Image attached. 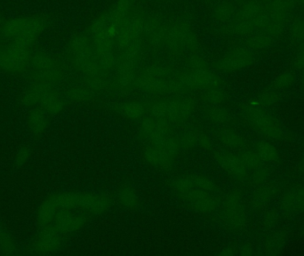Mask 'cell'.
<instances>
[{"label":"cell","instance_id":"cell-8","mask_svg":"<svg viewBox=\"0 0 304 256\" xmlns=\"http://www.w3.org/2000/svg\"><path fill=\"white\" fill-rule=\"evenodd\" d=\"M128 11L129 0H119L115 8L114 14L112 15L115 26L118 29V31L121 29L125 24V19H126V16L128 14Z\"/></svg>","mask_w":304,"mask_h":256},{"label":"cell","instance_id":"cell-15","mask_svg":"<svg viewBox=\"0 0 304 256\" xmlns=\"http://www.w3.org/2000/svg\"><path fill=\"white\" fill-rule=\"evenodd\" d=\"M167 103H158V104L155 105L153 107V115L156 117V118H162L164 116L167 115Z\"/></svg>","mask_w":304,"mask_h":256},{"label":"cell","instance_id":"cell-11","mask_svg":"<svg viewBox=\"0 0 304 256\" xmlns=\"http://www.w3.org/2000/svg\"><path fill=\"white\" fill-rule=\"evenodd\" d=\"M56 211H57V207L52 204L51 200H48L40 206L39 212H38L39 220L44 223L52 222L56 214Z\"/></svg>","mask_w":304,"mask_h":256},{"label":"cell","instance_id":"cell-2","mask_svg":"<svg viewBox=\"0 0 304 256\" xmlns=\"http://www.w3.org/2000/svg\"><path fill=\"white\" fill-rule=\"evenodd\" d=\"M24 101L27 104H39L51 114L59 113L63 108L62 100L45 84L32 85L25 93Z\"/></svg>","mask_w":304,"mask_h":256},{"label":"cell","instance_id":"cell-13","mask_svg":"<svg viewBox=\"0 0 304 256\" xmlns=\"http://www.w3.org/2000/svg\"><path fill=\"white\" fill-rule=\"evenodd\" d=\"M140 85L145 89L150 91L160 90L161 83L157 78H152L151 77H146L140 79Z\"/></svg>","mask_w":304,"mask_h":256},{"label":"cell","instance_id":"cell-17","mask_svg":"<svg viewBox=\"0 0 304 256\" xmlns=\"http://www.w3.org/2000/svg\"><path fill=\"white\" fill-rule=\"evenodd\" d=\"M133 79V73H124V74H120V83L121 85L126 86V85H128L132 80Z\"/></svg>","mask_w":304,"mask_h":256},{"label":"cell","instance_id":"cell-16","mask_svg":"<svg viewBox=\"0 0 304 256\" xmlns=\"http://www.w3.org/2000/svg\"><path fill=\"white\" fill-rule=\"evenodd\" d=\"M138 52V46L136 44H130L128 45V48L126 52L127 59H133V57L136 55Z\"/></svg>","mask_w":304,"mask_h":256},{"label":"cell","instance_id":"cell-12","mask_svg":"<svg viewBox=\"0 0 304 256\" xmlns=\"http://www.w3.org/2000/svg\"><path fill=\"white\" fill-rule=\"evenodd\" d=\"M123 112L128 118L137 119L143 115V107L139 103H129L124 107Z\"/></svg>","mask_w":304,"mask_h":256},{"label":"cell","instance_id":"cell-6","mask_svg":"<svg viewBox=\"0 0 304 256\" xmlns=\"http://www.w3.org/2000/svg\"><path fill=\"white\" fill-rule=\"evenodd\" d=\"M84 220L69 213H62L58 215L54 221V230L62 232H72L83 225Z\"/></svg>","mask_w":304,"mask_h":256},{"label":"cell","instance_id":"cell-20","mask_svg":"<svg viewBox=\"0 0 304 256\" xmlns=\"http://www.w3.org/2000/svg\"><path fill=\"white\" fill-rule=\"evenodd\" d=\"M0 17H1V14H0Z\"/></svg>","mask_w":304,"mask_h":256},{"label":"cell","instance_id":"cell-1","mask_svg":"<svg viewBox=\"0 0 304 256\" xmlns=\"http://www.w3.org/2000/svg\"><path fill=\"white\" fill-rule=\"evenodd\" d=\"M46 25V20L42 16H21L5 21L0 31L4 38L30 48L45 30Z\"/></svg>","mask_w":304,"mask_h":256},{"label":"cell","instance_id":"cell-3","mask_svg":"<svg viewBox=\"0 0 304 256\" xmlns=\"http://www.w3.org/2000/svg\"><path fill=\"white\" fill-rule=\"evenodd\" d=\"M30 60L29 48L18 43H10L0 52V69L14 72L22 70Z\"/></svg>","mask_w":304,"mask_h":256},{"label":"cell","instance_id":"cell-18","mask_svg":"<svg viewBox=\"0 0 304 256\" xmlns=\"http://www.w3.org/2000/svg\"><path fill=\"white\" fill-rule=\"evenodd\" d=\"M148 76L151 77L152 78H158L161 76V71L160 69L156 66L150 67L147 70Z\"/></svg>","mask_w":304,"mask_h":256},{"label":"cell","instance_id":"cell-10","mask_svg":"<svg viewBox=\"0 0 304 256\" xmlns=\"http://www.w3.org/2000/svg\"><path fill=\"white\" fill-rule=\"evenodd\" d=\"M29 125L34 133L39 134L42 133L47 126V118L43 111L40 109L33 110L29 117Z\"/></svg>","mask_w":304,"mask_h":256},{"label":"cell","instance_id":"cell-9","mask_svg":"<svg viewBox=\"0 0 304 256\" xmlns=\"http://www.w3.org/2000/svg\"><path fill=\"white\" fill-rule=\"evenodd\" d=\"M213 81V76L205 71H197L184 78V84L190 86L209 85Z\"/></svg>","mask_w":304,"mask_h":256},{"label":"cell","instance_id":"cell-7","mask_svg":"<svg viewBox=\"0 0 304 256\" xmlns=\"http://www.w3.org/2000/svg\"><path fill=\"white\" fill-rule=\"evenodd\" d=\"M39 247L44 251L52 252L57 250L58 247H60V239L55 232V230H46L42 234L39 240Z\"/></svg>","mask_w":304,"mask_h":256},{"label":"cell","instance_id":"cell-4","mask_svg":"<svg viewBox=\"0 0 304 256\" xmlns=\"http://www.w3.org/2000/svg\"><path fill=\"white\" fill-rule=\"evenodd\" d=\"M31 66L37 71L38 75L42 78H49L53 72V62L48 54L44 52H37L33 56H30Z\"/></svg>","mask_w":304,"mask_h":256},{"label":"cell","instance_id":"cell-14","mask_svg":"<svg viewBox=\"0 0 304 256\" xmlns=\"http://www.w3.org/2000/svg\"><path fill=\"white\" fill-rule=\"evenodd\" d=\"M100 56V62L101 66L105 69H109L113 66L115 63V58L113 54L110 52H105L99 55Z\"/></svg>","mask_w":304,"mask_h":256},{"label":"cell","instance_id":"cell-19","mask_svg":"<svg viewBox=\"0 0 304 256\" xmlns=\"http://www.w3.org/2000/svg\"><path fill=\"white\" fill-rule=\"evenodd\" d=\"M154 125L155 124L152 122V120H145L144 122H143V128H144V130H145V132L148 133H151V131H152L153 128H154Z\"/></svg>","mask_w":304,"mask_h":256},{"label":"cell","instance_id":"cell-5","mask_svg":"<svg viewBox=\"0 0 304 256\" xmlns=\"http://www.w3.org/2000/svg\"><path fill=\"white\" fill-rule=\"evenodd\" d=\"M142 28V24L137 18H132L126 22L120 29L119 41L120 46L127 47L137 37Z\"/></svg>","mask_w":304,"mask_h":256}]
</instances>
